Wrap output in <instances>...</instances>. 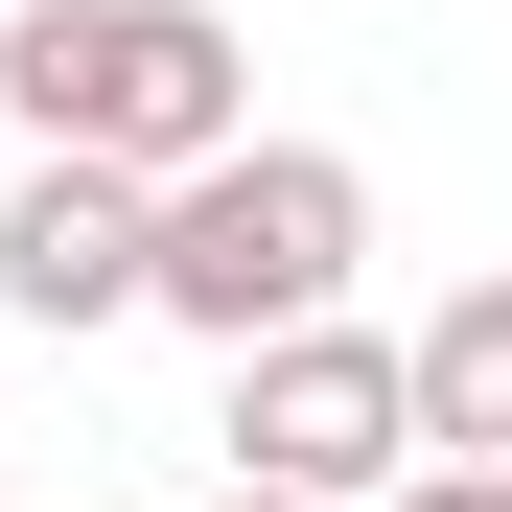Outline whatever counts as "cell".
Here are the masks:
<instances>
[{"instance_id":"7a4b0ae2","label":"cell","mask_w":512,"mask_h":512,"mask_svg":"<svg viewBox=\"0 0 512 512\" xmlns=\"http://www.w3.org/2000/svg\"><path fill=\"white\" fill-rule=\"evenodd\" d=\"M350 256H373V187H350L326 140H233V163H187V187H140V303L210 326V350L326 326V303H350Z\"/></svg>"},{"instance_id":"52a82bcc","label":"cell","mask_w":512,"mask_h":512,"mask_svg":"<svg viewBox=\"0 0 512 512\" xmlns=\"http://www.w3.org/2000/svg\"><path fill=\"white\" fill-rule=\"evenodd\" d=\"M210 512H280V489H210Z\"/></svg>"},{"instance_id":"277c9868","label":"cell","mask_w":512,"mask_h":512,"mask_svg":"<svg viewBox=\"0 0 512 512\" xmlns=\"http://www.w3.org/2000/svg\"><path fill=\"white\" fill-rule=\"evenodd\" d=\"M0 303H24V326H117L140 303V187L24 163V187H0Z\"/></svg>"},{"instance_id":"5b68a950","label":"cell","mask_w":512,"mask_h":512,"mask_svg":"<svg viewBox=\"0 0 512 512\" xmlns=\"http://www.w3.org/2000/svg\"><path fill=\"white\" fill-rule=\"evenodd\" d=\"M396 419H419V466H512V280H466L396 350Z\"/></svg>"},{"instance_id":"6da1fadb","label":"cell","mask_w":512,"mask_h":512,"mask_svg":"<svg viewBox=\"0 0 512 512\" xmlns=\"http://www.w3.org/2000/svg\"><path fill=\"white\" fill-rule=\"evenodd\" d=\"M0 94H24L47 163H94V187H187V163L256 140V47L210 0H0Z\"/></svg>"},{"instance_id":"3957f363","label":"cell","mask_w":512,"mask_h":512,"mask_svg":"<svg viewBox=\"0 0 512 512\" xmlns=\"http://www.w3.org/2000/svg\"><path fill=\"white\" fill-rule=\"evenodd\" d=\"M396 466H419V419H396V350H373V326H280V350H233V489L373 512Z\"/></svg>"},{"instance_id":"8992f818","label":"cell","mask_w":512,"mask_h":512,"mask_svg":"<svg viewBox=\"0 0 512 512\" xmlns=\"http://www.w3.org/2000/svg\"><path fill=\"white\" fill-rule=\"evenodd\" d=\"M373 512H512V466H396Z\"/></svg>"}]
</instances>
